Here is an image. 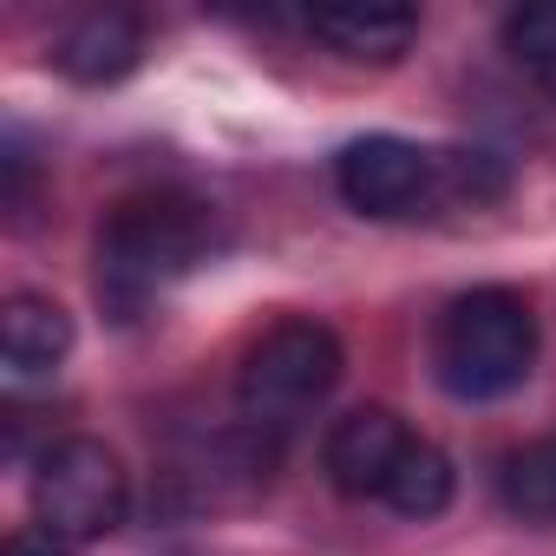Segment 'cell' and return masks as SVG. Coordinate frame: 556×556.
<instances>
[{
    "mask_svg": "<svg viewBox=\"0 0 556 556\" xmlns=\"http://www.w3.org/2000/svg\"><path fill=\"white\" fill-rule=\"evenodd\" d=\"M210 249V216L203 203L177 190H144L112 203L99 229V302L118 321H138L177 275H190Z\"/></svg>",
    "mask_w": 556,
    "mask_h": 556,
    "instance_id": "cell-1",
    "label": "cell"
},
{
    "mask_svg": "<svg viewBox=\"0 0 556 556\" xmlns=\"http://www.w3.org/2000/svg\"><path fill=\"white\" fill-rule=\"evenodd\" d=\"M536 361V315L517 289H471L439 315L432 374L452 400H504L530 380Z\"/></svg>",
    "mask_w": 556,
    "mask_h": 556,
    "instance_id": "cell-2",
    "label": "cell"
},
{
    "mask_svg": "<svg viewBox=\"0 0 556 556\" xmlns=\"http://www.w3.org/2000/svg\"><path fill=\"white\" fill-rule=\"evenodd\" d=\"M334 380H341L334 328H321V321H275L249 348V361L236 374V406H242L249 432H289L334 393Z\"/></svg>",
    "mask_w": 556,
    "mask_h": 556,
    "instance_id": "cell-3",
    "label": "cell"
},
{
    "mask_svg": "<svg viewBox=\"0 0 556 556\" xmlns=\"http://www.w3.org/2000/svg\"><path fill=\"white\" fill-rule=\"evenodd\" d=\"M125 504H131V491H125V465H118L112 445H99V439L47 445V458L34 471V517H40V530H53L66 543H92V536L125 523Z\"/></svg>",
    "mask_w": 556,
    "mask_h": 556,
    "instance_id": "cell-4",
    "label": "cell"
},
{
    "mask_svg": "<svg viewBox=\"0 0 556 556\" xmlns=\"http://www.w3.org/2000/svg\"><path fill=\"white\" fill-rule=\"evenodd\" d=\"M334 184H341L348 210H361L374 223H400L439 197V151H419L406 138H354L334 157Z\"/></svg>",
    "mask_w": 556,
    "mask_h": 556,
    "instance_id": "cell-5",
    "label": "cell"
},
{
    "mask_svg": "<svg viewBox=\"0 0 556 556\" xmlns=\"http://www.w3.org/2000/svg\"><path fill=\"white\" fill-rule=\"evenodd\" d=\"M406 445H413V432H406L400 413H387V406H354L348 419H334V432H328V445H321V465H328L334 491H348V497H380Z\"/></svg>",
    "mask_w": 556,
    "mask_h": 556,
    "instance_id": "cell-6",
    "label": "cell"
},
{
    "mask_svg": "<svg viewBox=\"0 0 556 556\" xmlns=\"http://www.w3.org/2000/svg\"><path fill=\"white\" fill-rule=\"evenodd\" d=\"M73 348V315L47 295H14L0 308V361L8 380H47Z\"/></svg>",
    "mask_w": 556,
    "mask_h": 556,
    "instance_id": "cell-7",
    "label": "cell"
},
{
    "mask_svg": "<svg viewBox=\"0 0 556 556\" xmlns=\"http://www.w3.org/2000/svg\"><path fill=\"white\" fill-rule=\"evenodd\" d=\"M138 53H144V27H138L131 14H118V8L73 21L66 40L53 47L60 73L79 79V86H112V79H125V73L138 66Z\"/></svg>",
    "mask_w": 556,
    "mask_h": 556,
    "instance_id": "cell-8",
    "label": "cell"
},
{
    "mask_svg": "<svg viewBox=\"0 0 556 556\" xmlns=\"http://www.w3.org/2000/svg\"><path fill=\"white\" fill-rule=\"evenodd\" d=\"M315 34H321L341 60L393 66V60L413 47L419 14H413V8H328V14H315Z\"/></svg>",
    "mask_w": 556,
    "mask_h": 556,
    "instance_id": "cell-9",
    "label": "cell"
},
{
    "mask_svg": "<svg viewBox=\"0 0 556 556\" xmlns=\"http://www.w3.org/2000/svg\"><path fill=\"white\" fill-rule=\"evenodd\" d=\"M452 491H458V471H452V458H445L439 445L413 439V445L400 452V465H393V478H387L380 504H393L400 517H439V510L452 504Z\"/></svg>",
    "mask_w": 556,
    "mask_h": 556,
    "instance_id": "cell-10",
    "label": "cell"
},
{
    "mask_svg": "<svg viewBox=\"0 0 556 556\" xmlns=\"http://www.w3.org/2000/svg\"><path fill=\"white\" fill-rule=\"evenodd\" d=\"M497 497L510 517L523 523H556V432L549 439H530L504 458L497 471Z\"/></svg>",
    "mask_w": 556,
    "mask_h": 556,
    "instance_id": "cell-11",
    "label": "cell"
},
{
    "mask_svg": "<svg viewBox=\"0 0 556 556\" xmlns=\"http://www.w3.org/2000/svg\"><path fill=\"white\" fill-rule=\"evenodd\" d=\"M504 47L510 60L556 99V8H517L504 21Z\"/></svg>",
    "mask_w": 556,
    "mask_h": 556,
    "instance_id": "cell-12",
    "label": "cell"
},
{
    "mask_svg": "<svg viewBox=\"0 0 556 556\" xmlns=\"http://www.w3.org/2000/svg\"><path fill=\"white\" fill-rule=\"evenodd\" d=\"M0 164H8V210L27 216V203H34V157L21 144H8V157H0Z\"/></svg>",
    "mask_w": 556,
    "mask_h": 556,
    "instance_id": "cell-13",
    "label": "cell"
},
{
    "mask_svg": "<svg viewBox=\"0 0 556 556\" xmlns=\"http://www.w3.org/2000/svg\"><path fill=\"white\" fill-rule=\"evenodd\" d=\"M0 556H66V536H53V530H14Z\"/></svg>",
    "mask_w": 556,
    "mask_h": 556,
    "instance_id": "cell-14",
    "label": "cell"
}]
</instances>
